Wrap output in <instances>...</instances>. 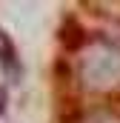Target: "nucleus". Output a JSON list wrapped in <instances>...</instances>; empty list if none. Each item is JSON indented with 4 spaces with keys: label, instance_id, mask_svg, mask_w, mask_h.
<instances>
[{
    "label": "nucleus",
    "instance_id": "obj_1",
    "mask_svg": "<svg viewBox=\"0 0 120 123\" xmlns=\"http://www.w3.org/2000/svg\"><path fill=\"white\" fill-rule=\"evenodd\" d=\"M0 60H3V66L14 63V49H12V43H9V37L3 31H0Z\"/></svg>",
    "mask_w": 120,
    "mask_h": 123
}]
</instances>
